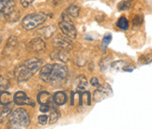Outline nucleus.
<instances>
[{
	"instance_id": "nucleus-14",
	"label": "nucleus",
	"mask_w": 152,
	"mask_h": 129,
	"mask_svg": "<svg viewBox=\"0 0 152 129\" xmlns=\"http://www.w3.org/2000/svg\"><path fill=\"white\" fill-rule=\"evenodd\" d=\"M12 100H13V97L9 92H6L5 90L0 92V104L1 105H3V106H7V105L11 104Z\"/></svg>"
},
{
	"instance_id": "nucleus-1",
	"label": "nucleus",
	"mask_w": 152,
	"mask_h": 129,
	"mask_svg": "<svg viewBox=\"0 0 152 129\" xmlns=\"http://www.w3.org/2000/svg\"><path fill=\"white\" fill-rule=\"evenodd\" d=\"M29 115L24 109H18L10 113L9 118V127L15 129L27 128L29 125Z\"/></svg>"
},
{
	"instance_id": "nucleus-15",
	"label": "nucleus",
	"mask_w": 152,
	"mask_h": 129,
	"mask_svg": "<svg viewBox=\"0 0 152 129\" xmlns=\"http://www.w3.org/2000/svg\"><path fill=\"white\" fill-rule=\"evenodd\" d=\"M53 64H46L45 67H43L40 70L39 73V78L42 79L45 83H49L50 79V74H51V69H52Z\"/></svg>"
},
{
	"instance_id": "nucleus-10",
	"label": "nucleus",
	"mask_w": 152,
	"mask_h": 129,
	"mask_svg": "<svg viewBox=\"0 0 152 129\" xmlns=\"http://www.w3.org/2000/svg\"><path fill=\"white\" fill-rule=\"evenodd\" d=\"M13 101L18 106H23V105H30L34 106V103L27 97L26 93L24 92H17L13 96Z\"/></svg>"
},
{
	"instance_id": "nucleus-27",
	"label": "nucleus",
	"mask_w": 152,
	"mask_h": 129,
	"mask_svg": "<svg viewBox=\"0 0 152 129\" xmlns=\"http://www.w3.org/2000/svg\"><path fill=\"white\" fill-rule=\"evenodd\" d=\"M49 109H50L49 104H42V105H40L39 110L42 111V112H48Z\"/></svg>"
},
{
	"instance_id": "nucleus-25",
	"label": "nucleus",
	"mask_w": 152,
	"mask_h": 129,
	"mask_svg": "<svg viewBox=\"0 0 152 129\" xmlns=\"http://www.w3.org/2000/svg\"><path fill=\"white\" fill-rule=\"evenodd\" d=\"M111 40H112V35H106L103 38H102V47H103V49H105L106 47L110 44L111 42Z\"/></svg>"
},
{
	"instance_id": "nucleus-21",
	"label": "nucleus",
	"mask_w": 152,
	"mask_h": 129,
	"mask_svg": "<svg viewBox=\"0 0 152 129\" xmlns=\"http://www.w3.org/2000/svg\"><path fill=\"white\" fill-rule=\"evenodd\" d=\"M80 104L90 105V93L88 92H85L80 95Z\"/></svg>"
},
{
	"instance_id": "nucleus-31",
	"label": "nucleus",
	"mask_w": 152,
	"mask_h": 129,
	"mask_svg": "<svg viewBox=\"0 0 152 129\" xmlns=\"http://www.w3.org/2000/svg\"><path fill=\"white\" fill-rule=\"evenodd\" d=\"M90 83H91L92 86H94V87H96V88H98V87H100V86H101L100 83H99V80H98L97 78H92Z\"/></svg>"
},
{
	"instance_id": "nucleus-11",
	"label": "nucleus",
	"mask_w": 152,
	"mask_h": 129,
	"mask_svg": "<svg viewBox=\"0 0 152 129\" xmlns=\"http://www.w3.org/2000/svg\"><path fill=\"white\" fill-rule=\"evenodd\" d=\"M24 64L32 73H35L42 66V60L39 59V58H30V59L26 60Z\"/></svg>"
},
{
	"instance_id": "nucleus-9",
	"label": "nucleus",
	"mask_w": 152,
	"mask_h": 129,
	"mask_svg": "<svg viewBox=\"0 0 152 129\" xmlns=\"http://www.w3.org/2000/svg\"><path fill=\"white\" fill-rule=\"evenodd\" d=\"M111 67L116 72H132L134 69L132 64H129L127 62H124V61L114 62L112 64H111Z\"/></svg>"
},
{
	"instance_id": "nucleus-8",
	"label": "nucleus",
	"mask_w": 152,
	"mask_h": 129,
	"mask_svg": "<svg viewBox=\"0 0 152 129\" xmlns=\"http://www.w3.org/2000/svg\"><path fill=\"white\" fill-rule=\"evenodd\" d=\"M54 45L56 49H63V50H71L72 48V43L71 40H69L67 38L58 35L54 39Z\"/></svg>"
},
{
	"instance_id": "nucleus-7",
	"label": "nucleus",
	"mask_w": 152,
	"mask_h": 129,
	"mask_svg": "<svg viewBox=\"0 0 152 129\" xmlns=\"http://www.w3.org/2000/svg\"><path fill=\"white\" fill-rule=\"evenodd\" d=\"M27 49L31 52H40L45 50V43L44 41L39 38H33L32 40L28 42Z\"/></svg>"
},
{
	"instance_id": "nucleus-6",
	"label": "nucleus",
	"mask_w": 152,
	"mask_h": 129,
	"mask_svg": "<svg viewBox=\"0 0 152 129\" xmlns=\"http://www.w3.org/2000/svg\"><path fill=\"white\" fill-rule=\"evenodd\" d=\"M112 95V90H111V87L108 85H105L104 87H98V89L94 92V100L96 102H100L102 99L108 97L109 96Z\"/></svg>"
},
{
	"instance_id": "nucleus-30",
	"label": "nucleus",
	"mask_w": 152,
	"mask_h": 129,
	"mask_svg": "<svg viewBox=\"0 0 152 129\" xmlns=\"http://www.w3.org/2000/svg\"><path fill=\"white\" fill-rule=\"evenodd\" d=\"M141 21H142V20H140V15L135 16V17L133 18V20H132L133 25H141Z\"/></svg>"
},
{
	"instance_id": "nucleus-23",
	"label": "nucleus",
	"mask_w": 152,
	"mask_h": 129,
	"mask_svg": "<svg viewBox=\"0 0 152 129\" xmlns=\"http://www.w3.org/2000/svg\"><path fill=\"white\" fill-rule=\"evenodd\" d=\"M10 86V83L7 79H5L2 76H0V91H4L8 89Z\"/></svg>"
},
{
	"instance_id": "nucleus-12",
	"label": "nucleus",
	"mask_w": 152,
	"mask_h": 129,
	"mask_svg": "<svg viewBox=\"0 0 152 129\" xmlns=\"http://www.w3.org/2000/svg\"><path fill=\"white\" fill-rule=\"evenodd\" d=\"M52 58L53 60H59L61 62L66 63L69 60V54L68 50L58 49L52 54Z\"/></svg>"
},
{
	"instance_id": "nucleus-24",
	"label": "nucleus",
	"mask_w": 152,
	"mask_h": 129,
	"mask_svg": "<svg viewBox=\"0 0 152 129\" xmlns=\"http://www.w3.org/2000/svg\"><path fill=\"white\" fill-rule=\"evenodd\" d=\"M58 120V113L56 109H53L51 111V114H50V124H55V122H56Z\"/></svg>"
},
{
	"instance_id": "nucleus-2",
	"label": "nucleus",
	"mask_w": 152,
	"mask_h": 129,
	"mask_svg": "<svg viewBox=\"0 0 152 129\" xmlns=\"http://www.w3.org/2000/svg\"><path fill=\"white\" fill-rule=\"evenodd\" d=\"M68 75H69V70L67 67L58 64H53L49 83H51L53 85H59L63 83H65V80L68 78Z\"/></svg>"
},
{
	"instance_id": "nucleus-20",
	"label": "nucleus",
	"mask_w": 152,
	"mask_h": 129,
	"mask_svg": "<svg viewBox=\"0 0 152 129\" xmlns=\"http://www.w3.org/2000/svg\"><path fill=\"white\" fill-rule=\"evenodd\" d=\"M87 86H88V83H87V80L86 79L85 76H82L80 77V80L78 81V85H77V89L78 91L82 92V91H85Z\"/></svg>"
},
{
	"instance_id": "nucleus-16",
	"label": "nucleus",
	"mask_w": 152,
	"mask_h": 129,
	"mask_svg": "<svg viewBox=\"0 0 152 129\" xmlns=\"http://www.w3.org/2000/svg\"><path fill=\"white\" fill-rule=\"evenodd\" d=\"M11 109H12V106H10V105H7L5 106L3 109H0V122L3 124L7 119H9V117L11 113Z\"/></svg>"
},
{
	"instance_id": "nucleus-3",
	"label": "nucleus",
	"mask_w": 152,
	"mask_h": 129,
	"mask_svg": "<svg viewBox=\"0 0 152 129\" xmlns=\"http://www.w3.org/2000/svg\"><path fill=\"white\" fill-rule=\"evenodd\" d=\"M47 19V15L44 13H32L26 15L22 21V26L26 30H32L38 27Z\"/></svg>"
},
{
	"instance_id": "nucleus-29",
	"label": "nucleus",
	"mask_w": 152,
	"mask_h": 129,
	"mask_svg": "<svg viewBox=\"0 0 152 129\" xmlns=\"http://www.w3.org/2000/svg\"><path fill=\"white\" fill-rule=\"evenodd\" d=\"M9 0H0V14L3 12V10L6 7V5H7Z\"/></svg>"
},
{
	"instance_id": "nucleus-4",
	"label": "nucleus",
	"mask_w": 152,
	"mask_h": 129,
	"mask_svg": "<svg viewBox=\"0 0 152 129\" xmlns=\"http://www.w3.org/2000/svg\"><path fill=\"white\" fill-rule=\"evenodd\" d=\"M62 18L63 20L59 22V28L61 29L62 33L68 38L74 39L76 38V35H77V31H76L75 26L72 23L71 19L68 17L67 13H63Z\"/></svg>"
},
{
	"instance_id": "nucleus-28",
	"label": "nucleus",
	"mask_w": 152,
	"mask_h": 129,
	"mask_svg": "<svg viewBox=\"0 0 152 129\" xmlns=\"http://www.w3.org/2000/svg\"><path fill=\"white\" fill-rule=\"evenodd\" d=\"M33 1L34 0H21V5H22V7L27 8L33 3Z\"/></svg>"
},
{
	"instance_id": "nucleus-17",
	"label": "nucleus",
	"mask_w": 152,
	"mask_h": 129,
	"mask_svg": "<svg viewBox=\"0 0 152 129\" xmlns=\"http://www.w3.org/2000/svg\"><path fill=\"white\" fill-rule=\"evenodd\" d=\"M51 95L48 92H40L38 95L39 104H51Z\"/></svg>"
},
{
	"instance_id": "nucleus-26",
	"label": "nucleus",
	"mask_w": 152,
	"mask_h": 129,
	"mask_svg": "<svg viewBox=\"0 0 152 129\" xmlns=\"http://www.w3.org/2000/svg\"><path fill=\"white\" fill-rule=\"evenodd\" d=\"M47 120H48V117L46 115H40L39 116V124L42 125H44L46 122H47Z\"/></svg>"
},
{
	"instance_id": "nucleus-33",
	"label": "nucleus",
	"mask_w": 152,
	"mask_h": 129,
	"mask_svg": "<svg viewBox=\"0 0 152 129\" xmlns=\"http://www.w3.org/2000/svg\"><path fill=\"white\" fill-rule=\"evenodd\" d=\"M0 43H1V38H0Z\"/></svg>"
},
{
	"instance_id": "nucleus-13",
	"label": "nucleus",
	"mask_w": 152,
	"mask_h": 129,
	"mask_svg": "<svg viewBox=\"0 0 152 129\" xmlns=\"http://www.w3.org/2000/svg\"><path fill=\"white\" fill-rule=\"evenodd\" d=\"M67 95L64 92H57L56 93L54 96H53V100H54V103L57 106H61V105H64L67 102Z\"/></svg>"
},
{
	"instance_id": "nucleus-19",
	"label": "nucleus",
	"mask_w": 152,
	"mask_h": 129,
	"mask_svg": "<svg viewBox=\"0 0 152 129\" xmlns=\"http://www.w3.org/2000/svg\"><path fill=\"white\" fill-rule=\"evenodd\" d=\"M116 26H118L121 30H127L129 28V22L127 21V19L125 17H120V18L118 20V22H116Z\"/></svg>"
},
{
	"instance_id": "nucleus-22",
	"label": "nucleus",
	"mask_w": 152,
	"mask_h": 129,
	"mask_svg": "<svg viewBox=\"0 0 152 129\" xmlns=\"http://www.w3.org/2000/svg\"><path fill=\"white\" fill-rule=\"evenodd\" d=\"M131 7H132V3H131V1H129V0H124V1H121L118 5V9L119 10H121V11L130 9Z\"/></svg>"
},
{
	"instance_id": "nucleus-5",
	"label": "nucleus",
	"mask_w": 152,
	"mask_h": 129,
	"mask_svg": "<svg viewBox=\"0 0 152 129\" xmlns=\"http://www.w3.org/2000/svg\"><path fill=\"white\" fill-rule=\"evenodd\" d=\"M34 73H32L24 64L21 66L16 67L14 69V77L19 83H23V81H26L30 79Z\"/></svg>"
},
{
	"instance_id": "nucleus-18",
	"label": "nucleus",
	"mask_w": 152,
	"mask_h": 129,
	"mask_svg": "<svg viewBox=\"0 0 152 129\" xmlns=\"http://www.w3.org/2000/svg\"><path fill=\"white\" fill-rule=\"evenodd\" d=\"M79 11H80V8L78 7V6L72 5V6H69V7L67 9L66 13L69 17H72V18H76V17H78V15H79Z\"/></svg>"
},
{
	"instance_id": "nucleus-34",
	"label": "nucleus",
	"mask_w": 152,
	"mask_h": 129,
	"mask_svg": "<svg viewBox=\"0 0 152 129\" xmlns=\"http://www.w3.org/2000/svg\"><path fill=\"white\" fill-rule=\"evenodd\" d=\"M129 1H132V0H129Z\"/></svg>"
},
{
	"instance_id": "nucleus-32",
	"label": "nucleus",
	"mask_w": 152,
	"mask_h": 129,
	"mask_svg": "<svg viewBox=\"0 0 152 129\" xmlns=\"http://www.w3.org/2000/svg\"><path fill=\"white\" fill-rule=\"evenodd\" d=\"M61 1H62V0H55V1H54V5L56 6V3H57V5H58V4H59V2H61Z\"/></svg>"
}]
</instances>
